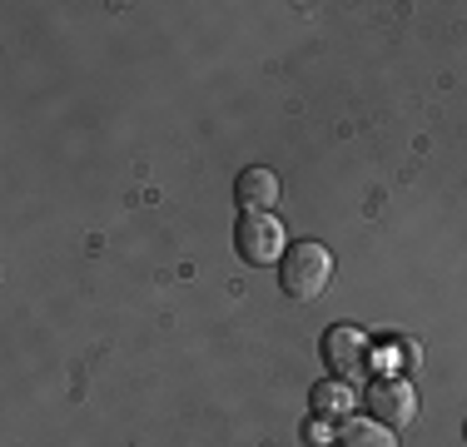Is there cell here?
<instances>
[{"instance_id": "cell-2", "label": "cell", "mask_w": 467, "mask_h": 447, "mask_svg": "<svg viewBox=\"0 0 467 447\" xmlns=\"http://www.w3.org/2000/svg\"><path fill=\"white\" fill-rule=\"evenodd\" d=\"M234 249H239V259L254 264V268L279 264L284 254H288L284 224L274 219V214H239V224H234Z\"/></svg>"}, {"instance_id": "cell-6", "label": "cell", "mask_w": 467, "mask_h": 447, "mask_svg": "<svg viewBox=\"0 0 467 447\" xmlns=\"http://www.w3.org/2000/svg\"><path fill=\"white\" fill-rule=\"evenodd\" d=\"M308 402H314V418L318 422H348L353 408H358V398H353V388L343 383V378H324V383H314Z\"/></svg>"}, {"instance_id": "cell-3", "label": "cell", "mask_w": 467, "mask_h": 447, "mask_svg": "<svg viewBox=\"0 0 467 447\" xmlns=\"http://www.w3.org/2000/svg\"><path fill=\"white\" fill-rule=\"evenodd\" d=\"M318 353H324V368L333 378H343L348 383L353 373H363L373 358V343L363 328H353V323H328L324 328V343H318Z\"/></svg>"}, {"instance_id": "cell-7", "label": "cell", "mask_w": 467, "mask_h": 447, "mask_svg": "<svg viewBox=\"0 0 467 447\" xmlns=\"http://www.w3.org/2000/svg\"><path fill=\"white\" fill-rule=\"evenodd\" d=\"M338 447H398V438L378 418H348L338 428Z\"/></svg>"}, {"instance_id": "cell-1", "label": "cell", "mask_w": 467, "mask_h": 447, "mask_svg": "<svg viewBox=\"0 0 467 447\" xmlns=\"http://www.w3.org/2000/svg\"><path fill=\"white\" fill-rule=\"evenodd\" d=\"M333 278V254L324 249L318 239H304V244H288V254L279 259V288L298 304H314L318 294L328 288Z\"/></svg>"}, {"instance_id": "cell-8", "label": "cell", "mask_w": 467, "mask_h": 447, "mask_svg": "<svg viewBox=\"0 0 467 447\" xmlns=\"http://www.w3.org/2000/svg\"><path fill=\"white\" fill-rule=\"evenodd\" d=\"M462 438H467V428H462Z\"/></svg>"}, {"instance_id": "cell-5", "label": "cell", "mask_w": 467, "mask_h": 447, "mask_svg": "<svg viewBox=\"0 0 467 447\" xmlns=\"http://www.w3.org/2000/svg\"><path fill=\"white\" fill-rule=\"evenodd\" d=\"M234 204H239L244 214H269V209L279 204V174L264 170V164L239 170V179H234Z\"/></svg>"}, {"instance_id": "cell-4", "label": "cell", "mask_w": 467, "mask_h": 447, "mask_svg": "<svg viewBox=\"0 0 467 447\" xmlns=\"http://www.w3.org/2000/svg\"><path fill=\"white\" fill-rule=\"evenodd\" d=\"M368 408H373L368 418H378L383 428H408L418 418V398L403 378H378L368 388Z\"/></svg>"}]
</instances>
